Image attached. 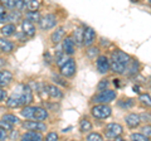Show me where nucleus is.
<instances>
[{"label": "nucleus", "instance_id": "nucleus-27", "mask_svg": "<svg viewBox=\"0 0 151 141\" xmlns=\"http://www.w3.org/2000/svg\"><path fill=\"white\" fill-rule=\"evenodd\" d=\"M117 105H119L121 109H130V107L134 106V100L132 98H122L117 102Z\"/></svg>", "mask_w": 151, "mask_h": 141}, {"label": "nucleus", "instance_id": "nucleus-38", "mask_svg": "<svg viewBox=\"0 0 151 141\" xmlns=\"http://www.w3.org/2000/svg\"><path fill=\"white\" fill-rule=\"evenodd\" d=\"M141 132H142L146 137H151V125H146V126H144L142 129H141Z\"/></svg>", "mask_w": 151, "mask_h": 141}, {"label": "nucleus", "instance_id": "nucleus-41", "mask_svg": "<svg viewBox=\"0 0 151 141\" xmlns=\"http://www.w3.org/2000/svg\"><path fill=\"white\" fill-rule=\"evenodd\" d=\"M6 140V130L1 129L0 130V141H5Z\"/></svg>", "mask_w": 151, "mask_h": 141}, {"label": "nucleus", "instance_id": "nucleus-25", "mask_svg": "<svg viewBox=\"0 0 151 141\" xmlns=\"http://www.w3.org/2000/svg\"><path fill=\"white\" fill-rule=\"evenodd\" d=\"M25 19L32 22V23H34V22L35 23H39L42 18L39 15V12H28L25 14Z\"/></svg>", "mask_w": 151, "mask_h": 141}, {"label": "nucleus", "instance_id": "nucleus-43", "mask_svg": "<svg viewBox=\"0 0 151 141\" xmlns=\"http://www.w3.org/2000/svg\"><path fill=\"white\" fill-rule=\"evenodd\" d=\"M12 132H13V134H12L10 137H12L13 140H14V139H17V137H18V131H12Z\"/></svg>", "mask_w": 151, "mask_h": 141}, {"label": "nucleus", "instance_id": "nucleus-10", "mask_svg": "<svg viewBox=\"0 0 151 141\" xmlns=\"http://www.w3.org/2000/svg\"><path fill=\"white\" fill-rule=\"evenodd\" d=\"M94 40H96V32H94L93 28L91 27H86V29H84V35H83V44L89 48V47H92V44L94 43Z\"/></svg>", "mask_w": 151, "mask_h": 141}, {"label": "nucleus", "instance_id": "nucleus-6", "mask_svg": "<svg viewBox=\"0 0 151 141\" xmlns=\"http://www.w3.org/2000/svg\"><path fill=\"white\" fill-rule=\"evenodd\" d=\"M124 132V129L120 124H116V122H111V124L106 125L105 129V135L107 139H117L120 137V135Z\"/></svg>", "mask_w": 151, "mask_h": 141}, {"label": "nucleus", "instance_id": "nucleus-44", "mask_svg": "<svg viewBox=\"0 0 151 141\" xmlns=\"http://www.w3.org/2000/svg\"><path fill=\"white\" fill-rule=\"evenodd\" d=\"M115 141H126V140L122 139V137H117V139H115Z\"/></svg>", "mask_w": 151, "mask_h": 141}, {"label": "nucleus", "instance_id": "nucleus-5", "mask_svg": "<svg viewBox=\"0 0 151 141\" xmlns=\"http://www.w3.org/2000/svg\"><path fill=\"white\" fill-rule=\"evenodd\" d=\"M59 70H60V74H62L63 77H67V78L73 77L76 74V72H77V64H76V60L73 58H68V60L59 68Z\"/></svg>", "mask_w": 151, "mask_h": 141}, {"label": "nucleus", "instance_id": "nucleus-7", "mask_svg": "<svg viewBox=\"0 0 151 141\" xmlns=\"http://www.w3.org/2000/svg\"><path fill=\"white\" fill-rule=\"evenodd\" d=\"M55 25H57V18L54 14H45L44 17H42L39 22V27L42 30H49Z\"/></svg>", "mask_w": 151, "mask_h": 141}, {"label": "nucleus", "instance_id": "nucleus-22", "mask_svg": "<svg viewBox=\"0 0 151 141\" xmlns=\"http://www.w3.org/2000/svg\"><path fill=\"white\" fill-rule=\"evenodd\" d=\"M34 111H35V107L33 106H25L24 109L22 110V116L25 117V119H33L34 120Z\"/></svg>", "mask_w": 151, "mask_h": 141}, {"label": "nucleus", "instance_id": "nucleus-12", "mask_svg": "<svg viewBox=\"0 0 151 141\" xmlns=\"http://www.w3.org/2000/svg\"><path fill=\"white\" fill-rule=\"evenodd\" d=\"M64 35H65V29H64V27H59V28H57V29L52 33V35H50V40H52V43L53 44H58L60 43L62 40H64Z\"/></svg>", "mask_w": 151, "mask_h": 141}, {"label": "nucleus", "instance_id": "nucleus-18", "mask_svg": "<svg viewBox=\"0 0 151 141\" xmlns=\"http://www.w3.org/2000/svg\"><path fill=\"white\" fill-rule=\"evenodd\" d=\"M13 79V74L12 72H9V70H1L0 72V84H1V87L6 86L8 83H10Z\"/></svg>", "mask_w": 151, "mask_h": 141}, {"label": "nucleus", "instance_id": "nucleus-24", "mask_svg": "<svg viewBox=\"0 0 151 141\" xmlns=\"http://www.w3.org/2000/svg\"><path fill=\"white\" fill-rule=\"evenodd\" d=\"M20 19H22L20 12H18V10L15 12V10H14V12H10L6 15V20L5 22H12V24H13V23H17V22L20 20Z\"/></svg>", "mask_w": 151, "mask_h": 141}, {"label": "nucleus", "instance_id": "nucleus-20", "mask_svg": "<svg viewBox=\"0 0 151 141\" xmlns=\"http://www.w3.org/2000/svg\"><path fill=\"white\" fill-rule=\"evenodd\" d=\"M137 72H139V62L135 59H131V62L127 65L125 73L129 74V76H132V74H136Z\"/></svg>", "mask_w": 151, "mask_h": 141}, {"label": "nucleus", "instance_id": "nucleus-37", "mask_svg": "<svg viewBox=\"0 0 151 141\" xmlns=\"http://www.w3.org/2000/svg\"><path fill=\"white\" fill-rule=\"evenodd\" d=\"M44 141H58V134L54 132V131H52V132H49L45 136Z\"/></svg>", "mask_w": 151, "mask_h": 141}, {"label": "nucleus", "instance_id": "nucleus-3", "mask_svg": "<svg viewBox=\"0 0 151 141\" xmlns=\"http://www.w3.org/2000/svg\"><path fill=\"white\" fill-rule=\"evenodd\" d=\"M91 114L94 119L105 120L112 115V109L108 105H96L91 109Z\"/></svg>", "mask_w": 151, "mask_h": 141}, {"label": "nucleus", "instance_id": "nucleus-33", "mask_svg": "<svg viewBox=\"0 0 151 141\" xmlns=\"http://www.w3.org/2000/svg\"><path fill=\"white\" fill-rule=\"evenodd\" d=\"M131 140H132V141H149V137H146L144 134L135 132V134L131 135Z\"/></svg>", "mask_w": 151, "mask_h": 141}, {"label": "nucleus", "instance_id": "nucleus-34", "mask_svg": "<svg viewBox=\"0 0 151 141\" xmlns=\"http://www.w3.org/2000/svg\"><path fill=\"white\" fill-rule=\"evenodd\" d=\"M108 84H110V83H108L107 79H102V81H100V83L97 84V90H98V91H101V92L107 91Z\"/></svg>", "mask_w": 151, "mask_h": 141}, {"label": "nucleus", "instance_id": "nucleus-8", "mask_svg": "<svg viewBox=\"0 0 151 141\" xmlns=\"http://www.w3.org/2000/svg\"><path fill=\"white\" fill-rule=\"evenodd\" d=\"M96 67L101 74H106L111 69V62L106 55H98V58L96 59Z\"/></svg>", "mask_w": 151, "mask_h": 141}, {"label": "nucleus", "instance_id": "nucleus-31", "mask_svg": "<svg viewBox=\"0 0 151 141\" xmlns=\"http://www.w3.org/2000/svg\"><path fill=\"white\" fill-rule=\"evenodd\" d=\"M39 6H40V1H38V0H29L28 1V9L30 12H38Z\"/></svg>", "mask_w": 151, "mask_h": 141}, {"label": "nucleus", "instance_id": "nucleus-13", "mask_svg": "<svg viewBox=\"0 0 151 141\" xmlns=\"http://www.w3.org/2000/svg\"><path fill=\"white\" fill-rule=\"evenodd\" d=\"M125 121H126V125L130 129H136L141 122V117L137 114H129L125 117Z\"/></svg>", "mask_w": 151, "mask_h": 141}, {"label": "nucleus", "instance_id": "nucleus-42", "mask_svg": "<svg viewBox=\"0 0 151 141\" xmlns=\"http://www.w3.org/2000/svg\"><path fill=\"white\" fill-rule=\"evenodd\" d=\"M6 96H8L6 91H5V90H3V88H1V91H0V100H1V102H4V101H5Z\"/></svg>", "mask_w": 151, "mask_h": 141}, {"label": "nucleus", "instance_id": "nucleus-40", "mask_svg": "<svg viewBox=\"0 0 151 141\" xmlns=\"http://www.w3.org/2000/svg\"><path fill=\"white\" fill-rule=\"evenodd\" d=\"M52 78H53V81H55V83H59V84H62V86H65V84H67L62 78H59L58 76H53Z\"/></svg>", "mask_w": 151, "mask_h": 141}, {"label": "nucleus", "instance_id": "nucleus-29", "mask_svg": "<svg viewBox=\"0 0 151 141\" xmlns=\"http://www.w3.org/2000/svg\"><path fill=\"white\" fill-rule=\"evenodd\" d=\"M1 121H5V122H8V124H10L13 126V125L18 124L19 119H18L17 116H14V115H5V116L1 117Z\"/></svg>", "mask_w": 151, "mask_h": 141}, {"label": "nucleus", "instance_id": "nucleus-26", "mask_svg": "<svg viewBox=\"0 0 151 141\" xmlns=\"http://www.w3.org/2000/svg\"><path fill=\"white\" fill-rule=\"evenodd\" d=\"M79 130H81V132H88L92 130V124L87 119H82L79 121Z\"/></svg>", "mask_w": 151, "mask_h": 141}, {"label": "nucleus", "instance_id": "nucleus-23", "mask_svg": "<svg viewBox=\"0 0 151 141\" xmlns=\"http://www.w3.org/2000/svg\"><path fill=\"white\" fill-rule=\"evenodd\" d=\"M14 32H15V25L14 24H6V25H3V28H1L3 37H10L14 34Z\"/></svg>", "mask_w": 151, "mask_h": 141}, {"label": "nucleus", "instance_id": "nucleus-14", "mask_svg": "<svg viewBox=\"0 0 151 141\" xmlns=\"http://www.w3.org/2000/svg\"><path fill=\"white\" fill-rule=\"evenodd\" d=\"M20 141H43V135L37 131H29L22 135Z\"/></svg>", "mask_w": 151, "mask_h": 141}, {"label": "nucleus", "instance_id": "nucleus-45", "mask_svg": "<svg viewBox=\"0 0 151 141\" xmlns=\"http://www.w3.org/2000/svg\"><path fill=\"white\" fill-rule=\"evenodd\" d=\"M149 86H150V90H151V79H150V82H149Z\"/></svg>", "mask_w": 151, "mask_h": 141}, {"label": "nucleus", "instance_id": "nucleus-47", "mask_svg": "<svg viewBox=\"0 0 151 141\" xmlns=\"http://www.w3.org/2000/svg\"><path fill=\"white\" fill-rule=\"evenodd\" d=\"M150 3H151V0H150Z\"/></svg>", "mask_w": 151, "mask_h": 141}, {"label": "nucleus", "instance_id": "nucleus-32", "mask_svg": "<svg viewBox=\"0 0 151 141\" xmlns=\"http://www.w3.org/2000/svg\"><path fill=\"white\" fill-rule=\"evenodd\" d=\"M87 141H103V137L98 132H89L87 135Z\"/></svg>", "mask_w": 151, "mask_h": 141}, {"label": "nucleus", "instance_id": "nucleus-39", "mask_svg": "<svg viewBox=\"0 0 151 141\" xmlns=\"http://www.w3.org/2000/svg\"><path fill=\"white\" fill-rule=\"evenodd\" d=\"M0 126H1V129H4V130H12V125L8 124V122H5V121L0 122Z\"/></svg>", "mask_w": 151, "mask_h": 141}, {"label": "nucleus", "instance_id": "nucleus-15", "mask_svg": "<svg viewBox=\"0 0 151 141\" xmlns=\"http://www.w3.org/2000/svg\"><path fill=\"white\" fill-rule=\"evenodd\" d=\"M74 40L72 37H65V39L63 40V50H64V53L65 54H68V55H72L74 53Z\"/></svg>", "mask_w": 151, "mask_h": 141}, {"label": "nucleus", "instance_id": "nucleus-11", "mask_svg": "<svg viewBox=\"0 0 151 141\" xmlns=\"http://www.w3.org/2000/svg\"><path fill=\"white\" fill-rule=\"evenodd\" d=\"M44 91L48 93L49 97L54 98V100H60L63 97V92L59 90L54 84H48V86H44Z\"/></svg>", "mask_w": 151, "mask_h": 141}, {"label": "nucleus", "instance_id": "nucleus-4", "mask_svg": "<svg viewBox=\"0 0 151 141\" xmlns=\"http://www.w3.org/2000/svg\"><path fill=\"white\" fill-rule=\"evenodd\" d=\"M116 92L112 91V90H107V91H103V92H100L98 95L93 96L92 101L93 102H98L100 105H107V103L112 102L113 100H116Z\"/></svg>", "mask_w": 151, "mask_h": 141}, {"label": "nucleus", "instance_id": "nucleus-1", "mask_svg": "<svg viewBox=\"0 0 151 141\" xmlns=\"http://www.w3.org/2000/svg\"><path fill=\"white\" fill-rule=\"evenodd\" d=\"M33 102V91L29 84H18L14 88L12 96L8 98L6 106L9 109H17L22 105H29Z\"/></svg>", "mask_w": 151, "mask_h": 141}, {"label": "nucleus", "instance_id": "nucleus-28", "mask_svg": "<svg viewBox=\"0 0 151 141\" xmlns=\"http://www.w3.org/2000/svg\"><path fill=\"white\" fill-rule=\"evenodd\" d=\"M98 53H100V49L97 48V47H89V48H87V50H86V54H87V57L88 58H91V59H93V58H96L97 55H98ZM98 58V57H97Z\"/></svg>", "mask_w": 151, "mask_h": 141}, {"label": "nucleus", "instance_id": "nucleus-46", "mask_svg": "<svg viewBox=\"0 0 151 141\" xmlns=\"http://www.w3.org/2000/svg\"><path fill=\"white\" fill-rule=\"evenodd\" d=\"M106 141H111V140H106Z\"/></svg>", "mask_w": 151, "mask_h": 141}, {"label": "nucleus", "instance_id": "nucleus-16", "mask_svg": "<svg viewBox=\"0 0 151 141\" xmlns=\"http://www.w3.org/2000/svg\"><path fill=\"white\" fill-rule=\"evenodd\" d=\"M22 28H23V33L27 35V37H33L35 34V27L32 22L29 20H23L22 22Z\"/></svg>", "mask_w": 151, "mask_h": 141}, {"label": "nucleus", "instance_id": "nucleus-19", "mask_svg": "<svg viewBox=\"0 0 151 141\" xmlns=\"http://www.w3.org/2000/svg\"><path fill=\"white\" fill-rule=\"evenodd\" d=\"M48 117V112L43 107H35L34 111V120L35 121H44Z\"/></svg>", "mask_w": 151, "mask_h": 141}, {"label": "nucleus", "instance_id": "nucleus-17", "mask_svg": "<svg viewBox=\"0 0 151 141\" xmlns=\"http://www.w3.org/2000/svg\"><path fill=\"white\" fill-rule=\"evenodd\" d=\"M0 48H1V52L3 53H12V52L14 50V44L12 43L10 40H6V39H4L1 38L0 39Z\"/></svg>", "mask_w": 151, "mask_h": 141}, {"label": "nucleus", "instance_id": "nucleus-35", "mask_svg": "<svg viewBox=\"0 0 151 141\" xmlns=\"http://www.w3.org/2000/svg\"><path fill=\"white\" fill-rule=\"evenodd\" d=\"M25 8H28V1H23V0H18L17 1V10L18 12H22V10H24Z\"/></svg>", "mask_w": 151, "mask_h": 141}, {"label": "nucleus", "instance_id": "nucleus-9", "mask_svg": "<svg viewBox=\"0 0 151 141\" xmlns=\"http://www.w3.org/2000/svg\"><path fill=\"white\" fill-rule=\"evenodd\" d=\"M23 127L29 131H37V132H44L47 130V125L39 121H25L23 124Z\"/></svg>", "mask_w": 151, "mask_h": 141}, {"label": "nucleus", "instance_id": "nucleus-36", "mask_svg": "<svg viewBox=\"0 0 151 141\" xmlns=\"http://www.w3.org/2000/svg\"><path fill=\"white\" fill-rule=\"evenodd\" d=\"M3 5L8 8V9H15L17 8V1L15 0H5V1L3 3Z\"/></svg>", "mask_w": 151, "mask_h": 141}, {"label": "nucleus", "instance_id": "nucleus-21", "mask_svg": "<svg viewBox=\"0 0 151 141\" xmlns=\"http://www.w3.org/2000/svg\"><path fill=\"white\" fill-rule=\"evenodd\" d=\"M83 35H84V29H82V28H77V29L73 32V37H72L74 43L82 44L83 43Z\"/></svg>", "mask_w": 151, "mask_h": 141}, {"label": "nucleus", "instance_id": "nucleus-30", "mask_svg": "<svg viewBox=\"0 0 151 141\" xmlns=\"http://www.w3.org/2000/svg\"><path fill=\"white\" fill-rule=\"evenodd\" d=\"M139 101L142 103V105L151 106V96L147 95V93H142V95H140L139 96Z\"/></svg>", "mask_w": 151, "mask_h": 141}, {"label": "nucleus", "instance_id": "nucleus-2", "mask_svg": "<svg viewBox=\"0 0 151 141\" xmlns=\"http://www.w3.org/2000/svg\"><path fill=\"white\" fill-rule=\"evenodd\" d=\"M131 57L125 52H122L120 49H117L115 52H112L111 54V70L115 73H119V74H122L125 73V70L127 68V65L131 62Z\"/></svg>", "mask_w": 151, "mask_h": 141}]
</instances>
